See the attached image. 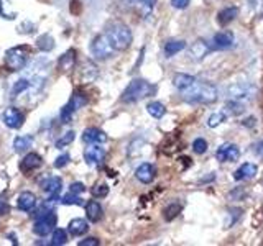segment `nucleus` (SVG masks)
Here are the masks:
<instances>
[{
    "label": "nucleus",
    "instance_id": "f257e3e1",
    "mask_svg": "<svg viewBox=\"0 0 263 246\" xmlns=\"http://www.w3.org/2000/svg\"><path fill=\"white\" fill-rule=\"evenodd\" d=\"M219 97L217 87L208 80H194L193 86H189L186 90H183V98L187 104H202L208 105L216 102Z\"/></svg>",
    "mask_w": 263,
    "mask_h": 246
},
{
    "label": "nucleus",
    "instance_id": "f03ea898",
    "mask_svg": "<svg viewBox=\"0 0 263 246\" xmlns=\"http://www.w3.org/2000/svg\"><path fill=\"white\" fill-rule=\"evenodd\" d=\"M155 92H156V87L153 84L138 77V79L130 80V84L125 87V90H123L120 100L123 104H135V102H140V100H143V98L153 95Z\"/></svg>",
    "mask_w": 263,
    "mask_h": 246
},
{
    "label": "nucleus",
    "instance_id": "7ed1b4c3",
    "mask_svg": "<svg viewBox=\"0 0 263 246\" xmlns=\"http://www.w3.org/2000/svg\"><path fill=\"white\" fill-rule=\"evenodd\" d=\"M105 35L112 43L115 51H125V49L130 48L132 41H134L132 30L127 27L125 23H120V22L110 23L105 30Z\"/></svg>",
    "mask_w": 263,
    "mask_h": 246
},
{
    "label": "nucleus",
    "instance_id": "20e7f679",
    "mask_svg": "<svg viewBox=\"0 0 263 246\" xmlns=\"http://www.w3.org/2000/svg\"><path fill=\"white\" fill-rule=\"evenodd\" d=\"M28 49L27 46H16L7 49L5 53V66L10 71H22L28 61Z\"/></svg>",
    "mask_w": 263,
    "mask_h": 246
},
{
    "label": "nucleus",
    "instance_id": "39448f33",
    "mask_svg": "<svg viewBox=\"0 0 263 246\" xmlns=\"http://www.w3.org/2000/svg\"><path fill=\"white\" fill-rule=\"evenodd\" d=\"M89 49H90V54H92L96 59H101V61L112 57L114 56V51H115L112 43L109 41V38H107L105 33H104V35L96 36L92 39V43H90Z\"/></svg>",
    "mask_w": 263,
    "mask_h": 246
},
{
    "label": "nucleus",
    "instance_id": "423d86ee",
    "mask_svg": "<svg viewBox=\"0 0 263 246\" xmlns=\"http://www.w3.org/2000/svg\"><path fill=\"white\" fill-rule=\"evenodd\" d=\"M87 104V98L84 94L81 92H74L72 97L69 98V102L66 104L63 109H61V113H60V118L63 123H69V120L72 118V115L76 113L79 109H82Z\"/></svg>",
    "mask_w": 263,
    "mask_h": 246
},
{
    "label": "nucleus",
    "instance_id": "0eeeda50",
    "mask_svg": "<svg viewBox=\"0 0 263 246\" xmlns=\"http://www.w3.org/2000/svg\"><path fill=\"white\" fill-rule=\"evenodd\" d=\"M58 225V217L54 212H49L46 215L40 217L35 221V227H33V233L38 235V236H46L53 232Z\"/></svg>",
    "mask_w": 263,
    "mask_h": 246
},
{
    "label": "nucleus",
    "instance_id": "6e6552de",
    "mask_svg": "<svg viewBox=\"0 0 263 246\" xmlns=\"http://www.w3.org/2000/svg\"><path fill=\"white\" fill-rule=\"evenodd\" d=\"M253 92H255V89L249 84H234V86H229L226 90L227 97L237 102L250 100L253 97Z\"/></svg>",
    "mask_w": 263,
    "mask_h": 246
},
{
    "label": "nucleus",
    "instance_id": "1a4fd4ad",
    "mask_svg": "<svg viewBox=\"0 0 263 246\" xmlns=\"http://www.w3.org/2000/svg\"><path fill=\"white\" fill-rule=\"evenodd\" d=\"M216 158L220 162H235L238 158H240V150H238V146L234 143H224L222 146L217 148Z\"/></svg>",
    "mask_w": 263,
    "mask_h": 246
},
{
    "label": "nucleus",
    "instance_id": "9d476101",
    "mask_svg": "<svg viewBox=\"0 0 263 246\" xmlns=\"http://www.w3.org/2000/svg\"><path fill=\"white\" fill-rule=\"evenodd\" d=\"M61 187H63V182H61V177H48L45 179L43 182H41V189L48 194V200L51 202H56L60 200V192H61Z\"/></svg>",
    "mask_w": 263,
    "mask_h": 246
},
{
    "label": "nucleus",
    "instance_id": "9b49d317",
    "mask_svg": "<svg viewBox=\"0 0 263 246\" xmlns=\"http://www.w3.org/2000/svg\"><path fill=\"white\" fill-rule=\"evenodd\" d=\"M2 118H4L5 125L8 128H12V130H20L23 127V123H25L23 113L18 109H15V107H8V109L4 112Z\"/></svg>",
    "mask_w": 263,
    "mask_h": 246
},
{
    "label": "nucleus",
    "instance_id": "f8f14e48",
    "mask_svg": "<svg viewBox=\"0 0 263 246\" xmlns=\"http://www.w3.org/2000/svg\"><path fill=\"white\" fill-rule=\"evenodd\" d=\"M84 159L89 166H101L105 159V150L99 145H90L84 150Z\"/></svg>",
    "mask_w": 263,
    "mask_h": 246
},
{
    "label": "nucleus",
    "instance_id": "ddd939ff",
    "mask_svg": "<svg viewBox=\"0 0 263 246\" xmlns=\"http://www.w3.org/2000/svg\"><path fill=\"white\" fill-rule=\"evenodd\" d=\"M234 46V35L230 31H220L216 33L212 38L211 43V49H219V51H226V49H230Z\"/></svg>",
    "mask_w": 263,
    "mask_h": 246
},
{
    "label": "nucleus",
    "instance_id": "4468645a",
    "mask_svg": "<svg viewBox=\"0 0 263 246\" xmlns=\"http://www.w3.org/2000/svg\"><path fill=\"white\" fill-rule=\"evenodd\" d=\"M211 51V45L208 43V41L204 39H197L194 41V43L191 45V48H189V59L191 61H202L205 56L209 54Z\"/></svg>",
    "mask_w": 263,
    "mask_h": 246
},
{
    "label": "nucleus",
    "instance_id": "2eb2a0df",
    "mask_svg": "<svg viewBox=\"0 0 263 246\" xmlns=\"http://www.w3.org/2000/svg\"><path fill=\"white\" fill-rule=\"evenodd\" d=\"M38 205V200H36V195L33 192H22L18 195V199H16V207H18L22 212H33L36 209Z\"/></svg>",
    "mask_w": 263,
    "mask_h": 246
},
{
    "label": "nucleus",
    "instance_id": "dca6fc26",
    "mask_svg": "<svg viewBox=\"0 0 263 246\" xmlns=\"http://www.w3.org/2000/svg\"><path fill=\"white\" fill-rule=\"evenodd\" d=\"M82 141L87 145H102L107 141V135L99 128H86L82 133Z\"/></svg>",
    "mask_w": 263,
    "mask_h": 246
},
{
    "label": "nucleus",
    "instance_id": "f3484780",
    "mask_svg": "<svg viewBox=\"0 0 263 246\" xmlns=\"http://www.w3.org/2000/svg\"><path fill=\"white\" fill-rule=\"evenodd\" d=\"M155 176H156V171H155V168L152 166L150 162L140 164V166L137 168V171H135V177L140 180V182H143V184L153 182Z\"/></svg>",
    "mask_w": 263,
    "mask_h": 246
},
{
    "label": "nucleus",
    "instance_id": "a211bd4d",
    "mask_svg": "<svg viewBox=\"0 0 263 246\" xmlns=\"http://www.w3.org/2000/svg\"><path fill=\"white\" fill-rule=\"evenodd\" d=\"M257 172H258L257 164L245 162L234 172V179L235 180H249V179H253L255 176H257Z\"/></svg>",
    "mask_w": 263,
    "mask_h": 246
},
{
    "label": "nucleus",
    "instance_id": "6ab92c4d",
    "mask_svg": "<svg viewBox=\"0 0 263 246\" xmlns=\"http://www.w3.org/2000/svg\"><path fill=\"white\" fill-rule=\"evenodd\" d=\"M41 164H43V159H41V156L36 154V153H28L25 158L22 159L20 162V169L23 172H30V171H35L38 169Z\"/></svg>",
    "mask_w": 263,
    "mask_h": 246
},
{
    "label": "nucleus",
    "instance_id": "aec40b11",
    "mask_svg": "<svg viewBox=\"0 0 263 246\" xmlns=\"http://www.w3.org/2000/svg\"><path fill=\"white\" fill-rule=\"evenodd\" d=\"M86 217H87L89 221L97 223V221L102 218V207H101V203H99L97 200H89L86 203Z\"/></svg>",
    "mask_w": 263,
    "mask_h": 246
},
{
    "label": "nucleus",
    "instance_id": "412c9836",
    "mask_svg": "<svg viewBox=\"0 0 263 246\" xmlns=\"http://www.w3.org/2000/svg\"><path fill=\"white\" fill-rule=\"evenodd\" d=\"M68 230H69V233L72 236H82V235L87 233L89 223H87V220H84V218H72L69 221V225H68Z\"/></svg>",
    "mask_w": 263,
    "mask_h": 246
},
{
    "label": "nucleus",
    "instance_id": "4be33fe9",
    "mask_svg": "<svg viewBox=\"0 0 263 246\" xmlns=\"http://www.w3.org/2000/svg\"><path fill=\"white\" fill-rule=\"evenodd\" d=\"M238 16V8L237 7H226L217 13V22L220 25H229Z\"/></svg>",
    "mask_w": 263,
    "mask_h": 246
},
{
    "label": "nucleus",
    "instance_id": "5701e85b",
    "mask_svg": "<svg viewBox=\"0 0 263 246\" xmlns=\"http://www.w3.org/2000/svg\"><path fill=\"white\" fill-rule=\"evenodd\" d=\"M196 80V77L193 76H189V74H183V72H179V74H175V77H173V86H175L178 90H186L189 86H193V82Z\"/></svg>",
    "mask_w": 263,
    "mask_h": 246
},
{
    "label": "nucleus",
    "instance_id": "b1692460",
    "mask_svg": "<svg viewBox=\"0 0 263 246\" xmlns=\"http://www.w3.org/2000/svg\"><path fill=\"white\" fill-rule=\"evenodd\" d=\"M184 48H186V41H183V39H170L168 43L164 45V56L173 57L179 51H183Z\"/></svg>",
    "mask_w": 263,
    "mask_h": 246
},
{
    "label": "nucleus",
    "instance_id": "393cba45",
    "mask_svg": "<svg viewBox=\"0 0 263 246\" xmlns=\"http://www.w3.org/2000/svg\"><path fill=\"white\" fill-rule=\"evenodd\" d=\"M36 48L40 49V51H43V53L51 51V49L54 48V38L49 35V33H45V35H41L36 39Z\"/></svg>",
    "mask_w": 263,
    "mask_h": 246
},
{
    "label": "nucleus",
    "instance_id": "a878e982",
    "mask_svg": "<svg viewBox=\"0 0 263 246\" xmlns=\"http://www.w3.org/2000/svg\"><path fill=\"white\" fill-rule=\"evenodd\" d=\"M74 63H76V51L74 49H69V51H66L61 57H60V61H58V64H60V68L63 71H68L71 69Z\"/></svg>",
    "mask_w": 263,
    "mask_h": 246
},
{
    "label": "nucleus",
    "instance_id": "bb28decb",
    "mask_svg": "<svg viewBox=\"0 0 263 246\" xmlns=\"http://www.w3.org/2000/svg\"><path fill=\"white\" fill-rule=\"evenodd\" d=\"M31 145H33V138L30 135H27V136H16L13 139V150H15V153L27 151Z\"/></svg>",
    "mask_w": 263,
    "mask_h": 246
},
{
    "label": "nucleus",
    "instance_id": "cd10ccee",
    "mask_svg": "<svg viewBox=\"0 0 263 246\" xmlns=\"http://www.w3.org/2000/svg\"><path fill=\"white\" fill-rule=\"evenodd\" d=\"M146 110L153 118H161L166 113V109H164V105L161 102H150L146 105Z\"/></svg>",
    "mask_w": 263,
    "mask_h": 246
},
{
    "label": "nucleus",
    "instance_id": "c85d7f7f",
    "mask_svg": "<svg viewBox=\"0 0 263 246\" xmlns=\"http://www.w3.org/2000/svg\"><path fill=\"white\" fill-rule=\"evenodd\" d=\"M74 138H76V133H74L72 130H69V131H66V133L60 139H56L54 146L58 148V150H63V148H66V146L74 141Z\"/></svg>",
    "mask_w": 263,
    "mask_h": 246
},
{
    "label": "nucleus",
    "instance_id": "c756f323",
    "mask_svg": "<svg viewBox=\"0 0 263 246\" xmlns=\"http://www.w3.org/2000/svg\"><path fill=\"white\" fill-rule=\"evenodd\" d=\"M66 241H68V233H66V230H63V228L53 230V241H51V244L61 246V244H66Z\"/></svg>",
    "mask_w": 263,
    "mask_h": 246
},
{
    "label": "nucleus",
    "instance_id": "7c9ffc66",
    "mask_svg": "<svg viewBox=\"0 0 263 246\" xmlns=\"http://www.w3.org/2000/svg\"><path fill=\"white\" fill-rule=\"evenodd\" d=\"M30 86H31V82L30 80H27V79H20V80H16V84L13 86V89H12V95L13 97H16V95H20L23 90H27V89H30Z\"/></svg>",
    "mask_w": 263,
    "mask_h": 246
},
{
    "label": "nucleus",
    "instance_id": "2f4dec72",
    "mask_svg": "<svg viewBox=\"0 0 263 246\" xmlns=\"http://www.w3.org/2000/svg\"><path fill=\"white\" fill-rule=\"evenodd\" d=\"M193 151L196 154H204L208 151V141L204 138H196L193 141Z\"/></svg>",
    "mask_w": 263,
    "mask_h": 246
},
{
    "label": "nucleus",
    "instance_id": "473e14b6",
    "mask_svg": "<svg viewBox=\"0 0 263 246\" xmlns=\"http://www.w3.org/2000/svg\"><path fill=\"white\" fill-rule=\"evenodd\" d=\"M181 212V205L179 203H171L164 209V218L166 220H173L175 217H178V213Z\"/></svg>",
    "mask_w": 263,
    "mask_h": 246
},
{
    "label": "nucleus",
    "instance_id": "72a5a7b5",
    "mask_svg": "<svg viewBox=\"0 0 263 246\" xmlns=\"http://www.w3.org/2000/svg\"><path fill=\"white\" fill-rule=\"evenodd\" d=\"M61 203L63 205H82V200H81V197L78 194H66L63 199H61Z\"/></svg>",
    "mask_w": 263,
    "mask_h": 246
},
{
    "label": "nucleus",
    "instance_id": "f704fd0d",
    "mask_svg": "<svg viewBox=\"0 0 263 246\" xmlns=\"http://www.w3.org/2000/svg\"><path fill=\"white\" fill-rule=\"evenodd\" d=\"M224 120H226V115L224 113H212L211 117H209V120H208V125L211 127V128H216V127H219L220 123H224Z\"/></svg>",
    "mask_w": 263,
    "mask_h": 246
},
{
    "label": "nucleus",
    "instance_id": "c9c22d12",
    "mask_svg": "<svg viewBox=\"0 0 263 246\" xmlns=\"http://www.w3.org/2000/svg\"><path fill=\"white\" fill-rule=\"evenodd\" d=\"M226 110L230 112L232 115H238V113H242V112H243V105H242L240 102H237V100H232V102H227Z\"/></svg>",
    "mask_w": 263,
    "mask_h": 246
},
{
    "label": "nucleus",
    "instance_id": "e433bc0d",
    "mask_svg": "<svg viewBox=\"0 0 263 246\" xmlns=\"http://www.w3.org/2000/svg\"><path fill=\"white\" fill-rule=\"evenodd\" d=\"M69 161H71V156H69V154H61V156H58V158L54 159L53 166H54L56 169H61V168H64Z\"/></svg>",
    "mask_w": 263,
    "mask_h": 246
},
{
    "label": "nucleus",
    "instance_id": "4c0bfd02",
    "mask_svg": "<svg viewBox=\"0 0 263 246\" xmlns=\"http://www.w3.org/2000/svg\"><path fill=\"white\" fill-rule=\"evenodd\" d=\"M5 5H7V0H0V16H2V18H5V20H15L16 13L7 12L5 10Z\"/></svg>",
    "mask_w": 263,
    "mask_h": 246
},
{
    "label": "nucleus",
    "instance_id": "58836bf2",
    "mask_svg": "<svg viewBox=\"0 0 263 246\" xmlns=\"http://www.w3.org/2000/svg\"><path fill=\"white\" fill-rule=\"evenodd\" d=\"M107 194H109V187H107L105 184H99L92 189V195L97 197V199H101V197H105Z\"/></svg>",
    "mask_w": 263,
    "mask_h": 246
},
{
    "label": "nucleus",
    "instance_id": "ea45409f",
    "mask_svg": "<svg viewBox=\"0 0 263 246\" xmlns=\"http://www.w3.org/2000/svg\"><path fill=\"white\" fill-rule=\"evenodd\" d=\"M155 4H156V0H142V10H143L145 16H148L153 12Z\"/></svg>",
    "mask_w": 263,
    "mask_h": 246
},
{
    "label": "nucleus",
    "instance_id": "a19ab883",
    "mask_svg": "<svg viewBox=\"0 0 263 246\" xmlns=\"http://www.w3.org/2000/svg\"><path fill=\"white\" fill-rule=\"evenodd\" d=\"M189 4H191V0H171L173 8H178V10H184Z\"/></svg>",
    "mask_w": 263,
    "mask_h": 246
},
{
    "label": "nucleus",
    "instance_id": "79ce46f5",
    "mask_svg": "<svg viewBox=\"0 0 263 246\" xmlns=\"http://www.w3.org/2000/svg\"><path fill=\"white\" fill-rule=\"evenodd\" d=\"M86 191V186L82 184V182H74V184H71L69 186V192H72V194H82Z\"/></svg>",
    "mask_w": 263,
    "mask_h": 246
},
{
    "label": "nucleus",
    "instance_id": "37998d69",
    "mask_svg": "<svg viewBox=\"0 0 263 246\" xmlns=\"http://www.w3.org/2000/svg\"><path fill=\"white\" fill-rule=\"evenodd\" d=\"M78 244L79 246H97L99 240H97V238H86V240H81Z\"/></svg>",
    "mask_w": 263,
    "mask_h": 246
},
{
    "label": "nucleus",
    "instance_id": "c03bdc74",
    "mask_svg": "<svg viewBox=\"0 0 263 246\" xmlns=\"http://www.w3.org/2000/svg\"><path fill=\"white\" fill-rule=\"evenodd\" d=\"M8 210H10V209H8V205L0 200V215H7Z\"/></svg>",
    "mask_w": 263,
    "mask_h": 246
},
{
    "label": "nucleus",
    "instance_id": "a18cd8bd",
    "mask_svg": "<svg viewBox=\"0 0 263 246\" xmlns=\"http://www.w3.org/2000/svg\"><path fill=\"white\" fill-rule=\"evenodd\" d=\"M130 2H142V0H130Z\"/></svg>",
    "mask_w": 263,
    "mask_h": 246
},
{
    "label": "nucleus",
    "instance_id": "49530a36",
    "mask_svg": "<svg viewBox=\"0 0 263 246\" xmlns=\"http://www.w3.org/2000/svg\"><path fill=\"white\" fill-rule=\"evenodd\" d=\"M260 15H261V18H263V10H261V13H260Z\"/></svg>",
    "mask_w": 263,
    "mask_h": 246
}]
</instances>
